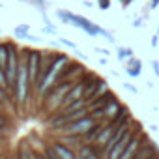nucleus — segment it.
Masks as SVG:
<instances>
[{
  "label": "nucleus",
  "instance_id": "f257e3e1",
  "mask_svg": "<svg viewBox=\"0 0 159 159\" xmlns=\"http://www.w3.org/2000/svg\"><path fill=\"white\" fill-rule=\"evenodd\" d=\"M73 60L67 56V54H58L56 52V56H54V62L51 64V67H49V71H47V75L41 79V83H39V88H38V96L41 98V101H43V98L52 90V86L56 84V81H58V77L62 75V71L71 64Z\"/></svg>",
  "mask_w": 159,
  "mask_h": 159
},
{
  "label": "nucleus",
  "instance_id": "f03ea898",
  "mask_svg": "<svg viewBox=\"0 0 159 159\" xmlns=\"http://www.w3.org/2000/svg\"><path fill=\"white\" fill-rule=\"evenodd\" d=\"M58 17H60L64 23H67V25H73V26H77V28H83V30H84L86 34H90V36H105L111 43H114V41H116V39H114V36H112L111 32L103 30L101 26L94 25L90 19H86V17H83V15H75V13H71V11L58 10Z\"/></svg>",
  "mask_w": 159,
  "mask_h": 159
},
{
  "label": "nucleus",
  "instance_id": "7ed1b4c3",
  "mask_svg": "<svg viewBox=\"0 0 159 159\" xmlns=\"http://www.w3.org/2000/svg\"><path fill=\"white\" fill-rule=\"evenodd\" d=\"M75 83H77V81H64V83H58L56 86H52V90L43 98V107H45V111H47V112H56V111H60L66 94L69 92V88H71Z\"/></svg>",
  "mask_w": 159,
  "mask_h": 159
},
{
  "label": "nucleus",
  "instance_id": "20e7f679",
  "mask_svg": "<svg viewBox=\"0 0 159 159\" xmlns=\"http://www.w3.org/2000/svg\"><path fill=\"white\" fill-rule=\"evenodd\" d=\"M26 60H28L30 88H32V94H38V71H39V64H41V52L36 49H26Z\"/></svg>",
  "mask_w": 159,
  "mask_h": 159
},
{
  "label": "nucleus",
  "instance_id": "39448f33",
  "mask_svg": "<svg viewBox=\"0 0 159 159\" xmlns=\"http://www.w3.org/2000/svg\"><path fill=\"white\" fill-rule=\"evenodd\" d=\"M137 131H140V124L133 120V124H131L129 131H127V133H125V135H124V137H122V139H120V140H118V142H116L114 146H112V148H111V152H109V153H107L105 157H107V159H120L122 152L125 150V146L129 144V140H131V139L135 137V133H137Z\"/></svg>",
  "mask_w": 159,
  "mask_h": 159
},
{
  "label": "nucleus",
  "instance_id": "423d86ee",
  "mask_svg": "<svg viewBox=\"0 0 159 159\" xmlns=\"http://www.w3.org/2000/svg\"><path fill=\"white\" fill-rule=\"evenodd\" d=\"M146 140V137L144 135H140V131H137L135 133V137L129 140V144L125 146V150L122 152V155H120V159H131V157H135L137 155V152L140 150V146H142V142Z\"/></svg>",
  "mask_w": 159,
  "mask_h": 159
},
{
  "label": "nucleus",
  "instance_id": "0eeeda50",
  "mask_svg": "<svg viewBox=\"0 0 159 159\" xmlns=\"http://www.w3.org/2000/svg\"><path fill=\"white\" fill-rule=\"evenodd\" d=\"M77 157H81V159H99V157H103V155H101V150H99L96 144L83 142L81 146L77 148Z\"/></svg>",
  "mask_w": 159,
  "mask_h": 159
},
{
  "label": "nucleus",
  "instance_id": "6e6552de",
  "mask_svg": "<svg viewBox=\"0 0 159 159\" xmlns=\"http://www.w3.org/2000/svg\"><path fill=\"white\" fill-rule=\"evenodd\" d=\"M51 148L54 150V153H56L58 159H77V150L71 148V146H67V144H64L62 140L52 142Z\"/></svg>",
  "mask_w": 159,
  "mask_h": 159
},
{
  "label": "nucleus",
  "instance_id": "1a4fd4ad",
  "mask_svg": "<svg viewBox=\"0 0 159 159\" xmlns=\"http://www.w3.org/2000/svg\"><path fill=\"white\" fill-rule=\"evenodd\" d=\"M155 155H159V150L153 146V142H152V140H148V139H146V144H142V146H140V150L137 152V155H135V157L150 159V157H155Z\"/></svg>",
  "mask_w": 159,
  "mask_h": 159
},
{
  "label": "nucleus",
  "instance_id": "9d476101",
  "mask_svg": "<svg viewBox=\"0 0 159 159\" xmlns=\"http://www.w3.org/2000/svg\"><path fill=\"white\" fill-rule=\"evenodd\" d=\"M140 69H142V62L140 60H137V58H127V62H125V73L129 75V77H139L140 75Z\"/></svg>",
  "mask_w": 159,
  "mask_h": 159
},
{
  "label": "nucleus",
  "instance_id": "9b49d317",
  "mask_svg": "<svg viewBox=\"0 0 159 159\" xmlns=\"http://www.w3.org/2000/svg\"><path fill=\"white\" fill-rule=\"evenodd\" d=\"M105 124H107L105 120H98V122H96V124L86 131V133H84V140H86V142H94V140H96V137L99 135V131L103 129V125H105Z\"/></svg>",
  "mask_w": 159,
  "mask_h": 159
},
{
  "label": "nucleus",
  "instance_id": "f8f14e48",
  "mask_svg": "<svg viewBox=\"0 0 159 159\" xmlns=\"http://www.w3.org/2000/svg\"><path fill=\"white\" fill-rule=\"evenodd\" d=\"M8 56H10V41L8 43H0V66L2 67L8 66Z\"/></svg>",
  "mask_w": 159,
  "mask_h": 159
},
{
  "label": "nucleus",
  "instance_id": "ddd939ff",
  "mask_svg": "<svg viewBox=\"0 0 159 159\" xmlns=\"http://www.w3.org/2000/svg\"><path fill=\"white\" fill-rule=\"evenodd\" d=\"M28 32H30V26H28V25H19V26H15V30H13V34H15L19 39H28Z\"/></svg>",
  "mask_w": 159,
  "mask_h": 159
},
{
  "label": "nucleus",
  "instance_id": "4468645a",
  "mask_svg": "<svg viewBox=\"0 0 159 159\" xmlns=\"http://www.w3.org/2000/svg\"><path fill=\"white\" fill-rule=\"evenodd\" d=\"M131 56H133V49L131 47H118V60L120 62H125Z\"/></svg>",
  "mask_w": 159,
  "mask_h": 159
},
{
  "label": "nucleus",
  "instance_id": "2eb2a0df",
  "mask_svg": "<svg viewBox=\"0 0 159 159\" xmlns=\"http://www.w3.org/2000/svg\"><path fill=\"white\" fill-rule=\"evenodd\" d=\"M0 103H2L4 107H6V105H8V107L11 105V101H10V94H8L6 88H2V86H0Z\"/></svg>",
  "mask_w": 159,
  "mask_h": 159
},
{
  "label": "nucleus",
  "instance_id": "dca6fc26",
  "mask_svg": "<svg viewBox=\"0 0 159 159\" xmlns=\"http://www.w3.org/2000/svg\"><path fill=\"white\" fill-rule=\"evenodd\" d=\"M98 6H99L101 10H109V6H111V0H98Z\"/></svg>",
  "mask_w": 159,
  "mask_h": 159
},
{
  "label": "nucleus",
  "instance_id": "f3484780",
  "mask_svg": "<svg viewBox=\"0 0 159 159\" xmlns=\"http://www.w3.org/2000/svg\"><path fill=\"white\" fill-rule=\"evenodd\" d=\"M43 30H45V32H47V34H56V26H52V25H51V23H47V26H45V28H43Z\"/></svg>",
  "mask_w": 159,
  "mask_h": 159
},
{
  "label": "nucleus",
  "instance_id": "a211bd4d",
  "mask_svg": "<svg viewBox=\"0 0 159 159\" xmlns=\"http://www.w3.org/2000/svg\"><path fill=\"white\" fill-rule=\"evenodd\" d=\"M58 43H62V45H66V47H69V49H77L75 47V43H71V41H67V39H64V38H60V41Z\"/></svg>",
  "mask_w": 159,
  "mask_h": 159
},
{
  "label": "nucleus",
  "instance_id": "6ab92c4d",
  "mask_svg": "<svg viewBox=\"0 0 159 159\" xmlns=\"http://www.w3.org/2000/svg\"><path fill=\"white\" fill-rule=\"evenodd\" d=\"M152 69H153V73L159 77V62H157V60H152Z\"/></svg>",
  "mask_w": 159,
  "mask_h": 159
},
{
  "label": "nucleus",
  "instance_id": "aec40b11",
  "mask_svg": "<svg viewBox=\"0 0 159 159\" xmlns=\"http://www.w3.org/2000/svg\"><path fill=\"white\" fill-rule=\"evenodd\" d=\"M124 86H125V90H129V92H133V94H137V92H139V90H137V88H135L133 84H129V83H125Z\"/></svg>",
  "mask_w": 159,
  "mask_h": 159
},
{
  "label": "nucleus",
  "instance_id": "412c9836",
  "mask_svg": "<svg viewBox=\"0 0 159 159\" xmlns=\"http://www.w3.org/2000/svg\"><path fill=\"white\" fill-rule=\"evenodd\" d=\"M142 21H144V19H140V17H139V19H135L133 26H135V28H140V26H142Z\"/></svg>",
  "mask_w": 159,
  "mask_h": 159
},
{
  "label": "nucleus",
  "instance_id": "4be33fe9",
  "mask_svg": "<svg viewBox=\"0 0 159 159\" xmlns=\"http://www.w3.org/2000/svg\"><path fill=\"white\" fill-rule=\"evenodd\" d=\"M96 52H101V54H111L107 49H103V47H96Z\"/></svg>",
  "mask_w": 159,
  "mask_h": 159
},
{
  "label": "nucleus",
  "instance_id": "5701e85b",
  "mask_svg": "<svg viewBox=\"0 0 159 159\" xmlns=\"http://www.w3.org/2000/svg\"><path fill=\"white\" fill-rule=\"evenodd\" d=\"M157 6H159V0H150V8L152 10H155Z\"/></svg>",
  "mask_w": 159,
  "mask_h": 159
},
{
  "label": "nucleus",
  "instance_id": "b1692460",
  "mask_svg": "<svg viewBox=\"0 0 159 159\" xmlns=\"http://www.w3.org/2000/svg\"><path fill=\"white\" fill-rule=\"evenodd\" d=\"M131 2H133V0H122V6L127 8V6H131Z\"/></svg>",
  "mask_w": 159,
  "mask_h": 159
},
{
  "label": "nucleus",
  "instance_id": "393cba45",
  "mask_svg": "<svg viewBox=\"0 0 159 159\" xmlns=\"http://www.w3.org/2000/svg\"><path fill=\"white\" fill-rule=\"evenodd\" d=\"M83 4H84V6H86V8H92V6H94V4H92V2H90V0H84V2H83Z\"/></svg>",
  "mask_w": 159,
  "mask_h": 159
},
{
  "label": "nucleus",
  "instance_id": "a878e982",
  "mask_svg": "<svg viewBox=\"0 0 159 159\" xmlns=\"http://www.w3.org/2000/svg\"><path fill=\"white\" fill-rule=\"evenodd\" d=\"M2 133H4V131H0V135H2Z\"/></svg>",
  "mask_w": 159,
  "mask_h": 159
},
{
  "label": "nucleus",
  "instance_id": "bb28decb",
  "mask_svg": "<svg viewBox=\"0 0 159 159\" xmlns=\"http://www.w3.org/2000/svg\"><path fill=\"white\" fill-rule=\"evenodd\" d=\"M157 34H159V28H157Z\"/></svg>",
  "mask_w": 159,
  "mask_h": 159
},
{
  "label": "nucleus",
  "instance_id": "cd10ccee",
  "mask_svg": "<svg viewBox=\"0 0 159 159\" xmlns=\"http://www.w3.org/2000/svg\"><path fill=\"white\" fill-rule=\"evenodd\" d=\"M0 8H2V4H0Z\"/></svg>",
  "mask_w": 159,
  "mask_h": 159
}]
</instances>
